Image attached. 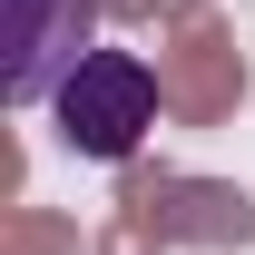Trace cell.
<instances>
[{"instance_id":"cell-1","label":"cell","mask_w":255,"mask_h":255,"mask_svg":"<svg viewBox=\"0 0 255 255\" xmlns=\"http://www.w3.org/2000/svg\"><path fill=\"white\" fill-rule=\"evenodd\" d=\"M157 108H167L157 59H137V49H89V59L69 69V89L49 98V128H59V147H69V157L137 167V157H147Z\"/></svg>"},{"instance_id":"cell-2","label":"cell","mask_w":255,"mask_h":255,"mask_svg":"<svg viewBox=\"0 0 255 255\" xmlns=\"http://www.w3.org/2000/svg\"><path fill=\"white\" fill-rule=\"evenodd\" d=\"M157 89H167V118L177 128H226L255 98V59L236 49L216 0H177L157 20Z\"/></svg>"},{"instance_id":"cell-3","label":"cell","mask_w":255,"mask_h":255,"mask_svg":"<svg viewBox=\"0 0 255 255\" xmlns=\"http://www.w3.org/2000/svg\"><path fill=\"white\" fill-rule=\"evenodd\" d=\"M118 206H157L167 246H196V255H246L255 246V187L236 177H177V167H118Z\"/></svg>"},{"instance_id":"cell-4","label":"cell","mask_w":255,"mask_h":255,"mask_svg":"<svg viewBox=\"0 0 255 255\" xmlns=\"http://www.w3.org/2000/svg\"><path fill=\"white\" fill-rule=\"evenodd\" d=\"M98 0H10V69H0V98L10 108H49L69 89V69L89 59Z\"/></svg>"},{"instance_id":"cell-5","label":"cell","mask_w":255,"mask_h":255,"mask_svg":"<svg viewBox=\"0 0 255 255\" xmlns=\"http://www.w3.org/2000/svg\"><path fill=\"white\" fill-rule=\"evenodd\" d=\"M0 255H98V246H79V226L59 206H10L0 216Z\"/></svg>"},{"instance_id":"cell-6","label":"cell","mask_w":255,"mask_h":255,"mask_svg":"<svg viewBox=\"0 0 255 255\" xmlns=\"http://www.w3.org/2000/svg\"><path fill=\"white\" fill-rule=\"evenodd\" d=\"M89 246L98 255H167V226H157V206H108V226Z\"/></svg>"},{"instance_id":"cell-7","label":"cell","mask_w":255,"mask_h":255,"mask_svg":"<svg viewBox=\"0 0 255 255\" xmlns=\"http://www.w3.org/2000/svg\"><path fill=\"white\" fill-rule=\"evenodd\" d=\"M177 0H98V20H118V30H157Z\"/></svg>"}]
</instances>
